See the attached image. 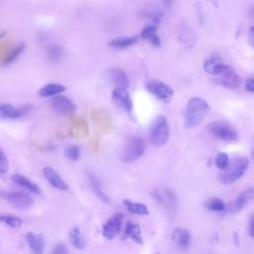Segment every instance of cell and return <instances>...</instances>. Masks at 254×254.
Wrapping results in <instances>:
<instances>
[{
	"label": "cell",
	"instance_id": "60d3db41",
	"mask_svg": "<svg viewBox=\"0 0 254 254\" xmlns=\"http://www.w3.org/2000/svg\"><path fill=\"white\" fill-rule=\"evenodd\" d=\"M252 156L254 157V150H253V153H252Z\"/></svg>",
	"mask_w": 254,
	"mask_h": 254
},
{
	"label": "cell",
	"instance_id": "b9f144b4",
	"mask_svg": "<svg viewBox=\"0 0 254 254\" xmlns=\"http://www.w3.org/2000/svg\"><path fill=\"white\" fill-rule=\"evenodd\" d=\"M253 15H254V8H253Z\"/></svg>",
	"mask_w": 254,
	"mask_h": 254
},
{
	"label": "cell",
	"instance_id": "30bf717a",
	"mask_svg": "<svg viewBox=\"0 0 254 254\" xmlns=\"http://www.w3.org/2000/svg\"><path fill=\"white\" fill-rule=\"evenodd\" d=\"M4 197L10 204L18 208H26L31 206L33 203V198L28 193L22 191L6 192Z\"/></svg>",
	"mask_w": 254,
	"mask_h": 254
},
{
	"label": "cell",
	"instance_id": "3957f363",
	"mask_svg": "<svg viewBox=\"0 0 254 254\" xmlns=\"http://www.w3.org/2000/svg\"><path fill=\"white\" fill-rule=\"evenodd\" d=\"M169 136L170 129L167 118L163 115L156 116L149 129L150 141L155 146H163L167 143Z\"/></svg>",
	"mask_w": 254,
	"mask_h": 254
},
{
	"label": "cell",
	"instance_id": "4fadbf2b",
	"mask_svg": "<svg viewBox=\"0 0 254 254\" xmlns=\"http://www.w3.org/2000/svg\"><path fill=\"white\" fill-rule=\"evenodd\" d=\"M43 174H44L45 178L47 179V181L49 182V184L52 187H54L55 189L60 190H66L68 189V186L66 185V183L51 167H45L43 169Z\"/></svg>",
	"mask_w": 254,
	"mask_h": 254
},
{
	"label": "cell",
	"instance_id": "d6986e66",
	"mask_svg": "<svg viewBox=\"0 0 254 254\" xmlns=\"http://www.w3.org/2000/svg\"><path fill=\"white\" fill-rule=\"evenodd\" d=\"M110 79L112 80V82L117 86V87H124L127 88L129 86V76L127 75V73L121 69V68H112L110 70Z\"/></svg>",
	"mask_w": 254,
	"mask_h": 254
},
{
	"label": "cell",
	"instance_id": "1f68e13d",
	"mask_svg": "<svg viewBox=\"0 0 254 254\" xmlns=\"http://www.w3.org/2000/svg\"><path fill=\"white\" fill-rule=\"evenodd\" d=\"M228 164H229L228 155L223 152L217 153V155L215 156V165L217 166V168L220 170H223L228 166Z\"/></svg>",
	"mask_w": 254,
	"mask_h": 254
},
{
	"label": "cell",
	"instance_id": "f1b7e54d",
	"mask_svg": "<svg viewBox=\"0 0 254 254\" xmlns=\"http://www.w3.org/2000/svg\"><path fill=\"white\" fill-rule=\"evenodd\" d=\"M24 49H25V45L24 44H20V45H18V46H16V47H14L6 56H5V58L3 59V64H11V63H13L16 59H18V57L22 54V52L24 51Z\"/></svg>",
	"mask_w": 254,
	"mask_h": 254
},
{
	"label": "cell",
	"instance_id": "8d00e7d4",
	"mask_svg": "<svg viewBox=\"0 0 254 254\" xmlns=\"http://www.w3.org/2000/svg\"><path fill=\"white\" fill-rule=\"evenodd\" d=\"M67 252V249L65 248V246L64 244H59L56 246L55 250H54V253H66Z\"/></svg>",
	"mask_w": 254,
	"mask_h": 254
},
{
	"label": "cell",
	"instance_id": "4dcf8cb0",
	"mask_svg": "<svg viewBox=\"0 0 254 254\" xmlns=\"http://www.w3.org/2000/svg\"><path fill=\"white\" fill-rule=\"evenodd\" d=\"M0 221L13 228H18L22 225V219L20 217L10 214H0Z\"/></svg>",
	"mask_w": 254,
	"mask_h": 254
},
{
	"label": "cell",
	"instance_id": "52a82bcc",
	"mask_svg": "<svg viewBox=\"0 0 254 254\" xmlns=\"http://www.w3.org/2000/svg\"><path fill=\"white\" fill-rule=\"evenodd\" d=\"M214 76H215V82L226 88L235 89L239 87L241 83V79L239 75L228 64H225L224 68Z\"/></svg>",
	"mask_w": 254,
	"mask_h": 254
},
{
	"label": "cell",
	"instance_id": "ab89813d",
	"mask_svg": "<svg viewBox=\"0 0 254 254\" xmlns=\"http://www.w3.org/2000/svg\"><path fill=\"white\" fill-rule=\"evenodd\" d=\"M161 1H162V3L164 4V6H166L167 8L171 7L172 4H173V2H174V0H161Z\"/></svg>",
	"mask_w": 254,
	"mask_h": 254
},
{
	"label": "cell",
	"instance_id": "2e32d148",
	"mask_svg": "<svg viewBox=\"0 0 254 254\" xmlns=\"http://www.w3.org/2000/svg\"><path fill=\"white\" fill-rule=\"evenodd\" d=\"M174 244L180 249H187L190 245V236L188 230L183 228H176L172 234Z\"/></svg>",
	"mask_w": 254,
	"mask_h": 254
},
{
	"label": "cell",
	"instance_id": "e0dca14e",
	"mask_svg": "<svg viewBox=\"0 0 254 254\" xmlns=\"http://www.w3.org/2000/svg\"><path fill=\"white\" fill-rule=\"evenodd\" d=\"M157 30H158V24L152 22L151 24L147 25L140 33V38L149 41L152 45L154 46H160L161 45V40L159 36L157 35Z\"/></svg>",
	"mask_w": 254,
	"mask_h": 254
},
{
	"label": "cell",
	"instance_id": "ffe728a7",
	"mask_svg": "<svg viewBox=\"0 0 254 254\" xmlns=\"http://www.w3.org/2000/svg\"><path fill=\"white\" fill-rule=\"evenodd\" d=\"M27 111L26 107L17 108L11 104L8 103H1L0 104V115L5 118H19L21 117L25 112Z\"/></svg>",
	"mask_w": 254,
	"mask_h": 254
},
{
	"label": "cell",
	"instance_id": "44dd1931",
	"mask_svg": "<svg viewBox=\"0 0 254 254\" xmlns=\"http://www.w3.org/2000/svg\"><path fill=\"white\" fill-rule=\"evenodd\" d=\"M26 239H27V242H28L30 248L35 253H42L44 251L45 239H44L43 235L29 232L26 234Z\"/></svg>",
	"mask_w": 254,
	"mask_h": 254
},
{
	"label": "cell",
	"instance_id": "e575fe53",
	"mask_svg": "<svg viewBox=\"0 0 254 254\" xmlns=\"http://www.w3.org/2000/svg\"><path fill=\"white\" fill-rule=\"evenodd\" d=\"M9 170V163L7 160L6 155L0 148V174H6Z\"/></svg>",
	"mask_w": 254,
	"mask_h": 254
},
{
	"label": "cell",
	"instance_id": "f546056e",
	"mask_svg": "<svg viewBox=\"0 0 254 254\" xmlns=\"http://www.w3.org/2000/svg\"><path fill=\"white\" fill-rule=\"evenodd\" d=\"M143 15H144L145 17L150 18V19L152 20V22L159 24L163 14H162L161 10H160L158 7H156V6H148V7H146V9L143 11Z\"/></svg>",
	"mask_w": 254,
	"mask_h": 254
},
{
	"label": "cell",
	"instance_id": "7402d4cb",
	"mask_svg": "<svg viewBox=\"0 0 254 254\" xmlns=\"http://www.w3.org/2000/svg\"><path fill=\"white\" fill-rule=\"evenodd\" d=\"M138 36H130V37H118L109 42V47L114 49H126L131 47L132 45L138 42Z\"/></svg>",
	"mask_w": 254,
	"mask_h": 254
},
{
	"label": "cell",
	"instance_id": "cb8c5ba5",
	"mask_svg": "<svg viewBox=\"0 0 254 254\" xmlns=\"http://www.w3.org/2000/svg\"><path fill=\"white\" fill-rule=\"evenodd\" d=\"M68 237H69V242L71 243V245L77 249H82L85 246V239L84 236L81 234L80 229L75 226L72 227L69 230L68 233Z\"/></svg>",
	"mask_w": 254,
	"mask_h": 254
},
{
	"label": "cell",
	"instance_id": "5b68a950",
	"mask_svg": "<svg viewBox=\"0 0 254 254\" xmlns=\"http://www.w3.org/2000/svg\"><path fill=\"white\" fill-rule=\"evenodd\" d=\"M145 152V143L142 138L134 137L128 141L123 149L121 159L124 162H132L139 159Z\"/></svg>",
	"mask_w": 254,
	"mask_h": 254
},
{
	"label": "cell",
	"instance_id": "7a4b0ae2",
	"mask_svg": "<svg viewBox=\"0 0 254 254\" xmlns=\"http://www.w3.org/2000/svg\"><path fill=\"white\" fill-rule=\"evenodd\" d=\"M249 161L245 157H238L229 162L228 166L222 170L219 180L224 185H230L242 177L248 167Z\"/></svg>",
	"mask_w": 254,
	"mask_h": 254
},
{
	"label": "cell",
	"instance_id": "74e56055",
	"mask_svg": "<svg viewBox=\"0 0 254 254\" xmlns=\"http://www.w3.org/2000/svg\"><path fill=\"white\" fill-rule=\"evenodd\" d=\"M249 234L254 239V216H252L249 224Z\"/></svg>",
	"mask_w": 254,
	"mask_h": 254
},
{
	"label": "cell",
	"instance_id": "5bb4252c",
	"mask_svg": "<svg viewBox=\"0 0 254 254\" xmlns=\"http://www.w3.org/2000/svg\"><path fill=\"white\" fill-rule=\"evenodd\" d=\"M254 198V188H250L245 190L244 191H242L238 197L236 198V200L230 205L229 210H231L232 212H238L240 211L250 200H252Z\"/></svg>",
	"mask_w": 254,
	"mask_h": 254
},
{
	"label": "cell",
	"instance_id": "6da1fadb",
	"mask_svg": "<svg viewBox=\"0 0 254 254\" xmlns=\"http://www.w3.org/2000/svg\"><path fill=\"white\" fill-rule=\"evenodd\" d=\"M209 106L203 99L192 97L189 100L185 111V126L193 128L197 126L207 115Z\"/></svg>",
	"mask_w": 254,
	"mask_h": 254
},
{
	"label": "cell",
	"instance_id": "484cf974",
	"mask_svg": "<svg viewBox=\"0 0 254 254\" xmlns=\"http://www.w3.org/2000/svg\"><path fill=\"white\" fill-rule=\"evenodd\" d=\"M88 179H89L90 187H91V189L93 190V192L95 193V195H96L100 200H102L103 202H109V197H108V195L102 190L98 180H97L94 176H91V175L88 176Z\"/></svg>",
	"mask_w": 254,
	"mask_h": 254
},
{
	"label": "cell",
	"instance_id": "9a60e30c",
	"mask_svg": "<svg viewBox=\"0 0 254 254\" xmlns=\"http://www.w3.org/2000/svg\"><path fill=\"white\" fill-rule=\"evenodd\" d=\"M225 66V64H223L220 59L216 55H212L208 57L204 63H203V69L212 75L218 74Z\"/></svg>",
	"mask_w": 254,
	"mask_h": 254
},
{
	"label": "cell",
	"instance_id": "8992f818",
	"mask_svg": "<svg viewBox=\"0 0 254 254\" xmlns=\"http://www.w3.org/2000/svg\"><path fill=\"white\" fill-rule=\"evenodd\" d=\"M146 89L159 100L168 103L174 96V90L159 79H151L146 83Z\"/></svg>",
	"mask_w": 254,
	"mask_h": 254
},
{
	"label": "cell",
	"instance_id": "83f0119b",
	"mask_svg": "<svg viewBox=\"0 0 254 254\" xmlns=\"http://www.w3.org/2000/svg\"><path fill=\"white\" fill-rule=\"evenodd\" d=\"M205 207L212 211H224L227 206L225 202L218 197H211L205 201Z\"/></svg>",
	"mask_w": 254,
	"mask_h": 254
},
{
	"label": "cell",
	"instance_id": "9c48e42d",
	"mask_svg": "<svg viewBox=\"0 0 254 254\" xmlns=\"http://www.w3.org/2000/svg\"><path fill=\"white\" fill-rule=\"evenodd\" d=\"M51 106L55 111L64 115L70 114L75 110L74 103L68 97L61 95V93L51 99Z\"/></svg>",
	"mask_w": 254,
	"mask_h": 254
},
{
	"label": "cell",
	"instance_id": "d4e9b609",
	"mask_svg": "<svg viewBox=\"0 0 254 254\" xmlns=\"http://www.w3.org/2000/svg\"><path fill=\"white\" fill-rule=\"evenodd\" d=\"M124 204L127 208V210L131 213L134 214H139V215H147L149 213L148 207L141 202H134L131 200H124Z\"/></svg>",
	"mask_w": 254,
	"mask_h": 254
},
{
	"label": "cell",
	"instance_id": "ba28073f",
	"mask_svg": "<svg viewBox=\"0 0 254 254\" xmlns=\"http://www.w3.org/2000/svg\"><path fill=\"white\" fill-rule=\"evenodd\" d=\"M123 221V215L121 213H115L112 215L103 225L102 234L107 239L114 238L121 229Z\"/></svg>",
	"mask_w": 254,
	"mask_h": 254
},
{
	"label": "cell",
	"instance_id": "d590c367",
	"mask_svg": "<svg viewBox=\"0 0 254 254\" xmlns=\"http://www.w3.org/2000/svg\"><path fill=\"white\" fill-rule=\"evenodd\" d=\"M245 89L249 92H254V77H250L246 80Z\"/></svg>",
	"mask_w": 254,
	"mask_h": 254
},
{
	"label": "cell",
	"instance_id": "7c38bea8",
	"mask_svg": "<svg viewBox=\"0 0 254 254\" xmlns=\"http://www.w3.org/2000/svg\"><path fill=\"white\" fill-rule=\"evenodd\" d=\"M155 199L167 210H174L177 206V198L175 193L170 190H157L154 193Z\"/></svg>",
	"mask_w": 254,
	"mask_h": 254
},
{
	"label": "cell",
	"instance_id": "603a6c76",
	"mask_svg": "<svg viewBox=\"0 0 254 254\" xmlns=\"http://www.w3.org/2000/svg\"><path fill=\"white\" fill-rule=\"evenodd\" d=\"M65 90V87L60 83H48L41 87L39 90V94L43 97H50L60 94Z\"/></svg>",
	"mask_w": 254,
	"mask_h": 254
},
{
	"label": "cell",
	"instance_id": "8fae6325",
	"mask_svg": "<svg viewBox=\"0 0 254 254\" xmlns=\"http://www.w3.org/2000/svg\"><path fill=\"white\" fill-rule=\"evenodd\" d=\"M112 99L113 101L126 112H130L133 108L132 99L124 87H115L112 91Z\"/></svg>",
	"mask_w": 254,
	"mask_h": 254
},
{
	"label": "cell",
	"instance_id": "d6a6232c",
	"mask_svg": "<svg viewBox=\"0 0 254 254\" xmlns=\"http://www.w3.org/2000/svg\"><path fill=\"white\" fill-rule=\"evenodd\" d=\"M80 156V148L77 145H71L65 150V157L70 161H76Z\"/></svg>",
	"mask_w": 254,
	"mask_h": 254
},
{
	"label": "cell",
	"instance_id": "836d02e7",
	"mask_svg": "<svg viewBox=\"0 0 254 254\" xmlns=\"http://www.w3.org/2000/svg\"><path fill=\"white\" fill-rule=\"evenodd\" d=\"M62 55H63V51H62V48L59 46H52L48 49V56L50 60L53 62L59 61Z\"/></svg>",
	"mask_w": 254,
	"mask_h": 254
},
{
	"label": "cell",
	"instance_id": "f35d334b",
	"mask_svg": "<svg viewBox=\"0 0 254 254\" xmlns=\"http://www.w3.org/2000/svg\"><path fill=\"white\" fill-rule=\"evenodd\" d=\"M249 43L254 48V27H251L249 30Z\"/></svg>",
	"mask_w": 254,
	"mask_h": 254
},
{
	"label": "cell",
	"instance_id": "ac0fdd59",
	"mask_svg": "<svg viewBox=\"0 0 254 254\" xmlns=\"http://www.w3.org/2000/svg\"><path fill=\"white\" fill-rule=\"evenodd\" d=\"M11 179L14 183H16L17 185L26 189L27 190H29L33 193H41L40 187L36 183H34L32 180L28 179L27 177L20 175V174H14L11 176Z\"/></svg>",
	"mask_w": 254,
	"mask_h": 254
},
{
	"label": "cell",
	"instance_id": "4316f807",
	"mask_svg": "<svg viewBox=\"0 0 254 254\" xmlns=\"http://www.w3.org/2000/svg\"><path fill=\"white\" fill-rule=\"evenodd\" d=\"M125 233L127 236L131 237L135 242L139 243V244H142L143 243V239H142V235H141V229H140V226L135 224V223H132V222H129L126 224V227H125Z\"/></svg>",
	"mask_w": 254,
	"mask_h": 254
},
{
	"label": "cell",
	"instance_id": "277c9868",
	"mask_svg": "<svg viewBox=\"0 0 254 254\" xmlns=\"http://www.w3.org/2000/svg\"><path fill=\"white\" fill-rule=\"evenodd\" d=\"M208 131L215 138L226 142L235 141L238 137L236 129L231 124L225 121L219 120L210 123L208 125Z\"/></svg>",
	"mask_w": 254,
	"mask_h": 254
}]
</instances>
